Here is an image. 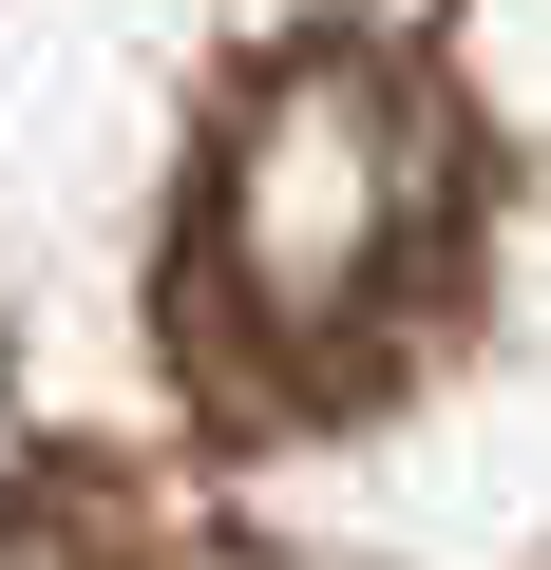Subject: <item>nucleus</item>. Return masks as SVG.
Listing matches in <instances>:
<instances>
[{
    "label": "nucleus",
    "instance_id": "nucleus-1",
    "mask_svg": "<svg viewBox=\"0 0 551 570\" xmlns=\"http://www.w3.org/2000/svg\"><path fill=\"white\" fill-rule=\"evenodd\" d=\"M475 247H494V153L456 77L400 39H286L190 153L152 324L228 438H305L456 343Z\"/></svg>",
    "mask_w": 551,
    "mask_h": 570
}]
</instances>
